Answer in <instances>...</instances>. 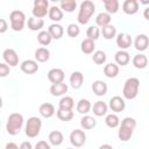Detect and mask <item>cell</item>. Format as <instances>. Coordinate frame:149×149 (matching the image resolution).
<instances>
[{
	"mask_svg": "<svg viewBox=\"0 0 149 149\" xmlns=\"http://www.w3.org/2000/svg\"><path fill=\"white\" fill-rule=\"evenodd\" d=\"M66 149H74V148H66Z\"/></svg>",
	"mask_w": 149,
	"mask_h": 149,
	"instance_id": "cell-51",
	"label": "cell"
},
{
	"mask_svg": "<svg viewBox=\"0 0 149 149\" xmlns=\"http://www.w3.org/2000/svg\"><path fill=\"white\" fill-rule=\"evenodd\" d=\"M101 33H102L104 38H106V40H112V38H114V37L116 36V28H115L113 24H108V26H106V27L102 28Z\"/></svg>",
	"mask_w": 149,
	"mask_h": 149,
	"instance_id": "cell-37",
	"label": "cell"
},
{
	"mask_svg": "<svg viewBox=\"0 0 149 149\" xmlns=\"http://www.w3.org/2000/svg\"><path fill=\"white\" fill-rule=\"evenodd\" d=\"M0 127H1V122H0Z\"/></svg>",
	"mask_w": 149,
	"mask_h": 149,
	"instance_id": "cell-52",
	"label": "cell"
},
{
	"mask_svg": "<svg viewBox=\"0 0 149 149\" xmlns=\"http://www.w3.org/2000/svg\"><path fill=\"white\" fill-rule=\"evenodd\" d=\"M19 149H33V146H31L30 142H28V141H23V142L20 144Z\"/></svg>",
	"mask_w": 149,
	"mask_h": 149,
	"instance_id": "cell-46",
	"label": "cell"
},
{
	"mask_svg": "<svg viewBox=\"0 0 149 149\" xmlns=\"http://www.w3.org/2000/svg\"><path fill=\"white\" fill-rule=\"evenodd\" d=\"M1 107H2V98L0 97V109H1Z\"/></svg>",
	"mask_w": 149,
	"mask_h": 149,
	"instance_id": "cell-50",
	"label": "cell"
},
{
	"mask_svg": "<svg viewBox=\"0 0 149 149\" xmlns=\"http://www.w3.org/2000/svg\"><path fill=\"white\" fill-rule=\"evenodd\" d=\"M51 41H52V38H51L50 34L48 33V30H41L37 34V42L41 45H49L51 43Z\"/></svg>",
	"mask_w": 149,
	"mask_h": 149,
	"instance_id": "cell-35",
	"label": "cell"
},
{
	"mask_svg": "<svg viewBox=\"0 0 149 149\" xmlns=\"http://www.w3.org/2000/svg\"><path fill=\"white\" fill-rule=\"evenodd\" d=\"M68 85L63 81V83H58V84H52L50 86V93L54 95V97H59V95H63L68 92Z\"/></svg>",
	"mask_w": 149,
	"mask_h": 149,
	"instance_id": "cell-21",
	"label": "cell"
},
{
	"mask_svg": "<svg viewBox=\"0 0 149 149\" xmlns=\"http://www.w3.org/2000/svg\"><path fill=\"white\" fill-rule=\"evenodd\" d=\"M109 108L115 112V113H119V112H122L125 108H126V102L123 100V98L119 97V95H114L109 99Z\"/></svg>",
	"mask_w": 149,
	"mask_h": 149,
	"instance_id": "cell-13",
	"label": "cell"
},
{
	"mask_svg": "<svg viewBox=\"0 0 149 149\" xmlns=\"http://www.w3.org/2000/svg\"><path fill=\"white\" fill-rule=\"evenodd\" d=\"M114 59H115V64H116L118 66H119V65L125 66V65H127V64L129 63L130 56H129V54H128L126 50H119V51L115 52Z\"/></svg>",
	"mask_w": 149,
	"mask_h": 149,
	"instance_id": "cell-16",
	"label": "cell"
},
{
	"mask_svg": "<svg viewBox=\"0 0 149 149\" xmlns=\"http://www.w3.org/2000/svg\"><path fill=\"white\" fill-rule=\"evenodd\" d=\"M35 149H51V148L47 141H38L35 146Z\"/></svg>",
	"mask_w": 149,
	"mask_h": 149,
	"instance_id": "cell-44",
	"label": "cell"
},
{
	"mask_svg": "<svg viewBox=\"0 0 149 149\" xmlns=\"http://www.w3.org/2000/svg\"><path fill=\"white\" fill-rule=\"evenodd\" d=\"M20 69L26 74H33V73L38 71V64L34 59H26V61H23L21 63Z\"/></svg>",
	"mask_w": 149,
	"mask_h": 149,
	"instance_id": "cell-11",
	"label": "cell"
},
{
	"mask_svg": "<svg viewBox=\"0 0 149 149\" xmlns=\"http://www.w3.org/2000/svg\"><path fill=\"white\" fill-rule=\"evenodd\" d=\"M2 57H3L5 63L8 66H16V65H19V56H17V52L14 49H12V48L5 49L3 52H2Z\"/></svg>",
	"mask_w": 149,
	"mask_h": 149,
	"instance_id": "cell-9",
	"label": "cell"
},
{
	"mask_svg": "<svg viewBox=\"0 0 149 149\" xmlns=\"http://www.w3.org/2000/svg\"><path fill=\"white\" fill-rule=\"evenodd\" d=\"M8 29V23L5 19H0V34L6 33Z\"/></svg>",
	"mask_w": 149,
	"mask_h": 149,
	"instance_id": "cell-45",
	"label": "cell"
},
{
	"mask_svg": "<svg viewBox=\"0 0 149 149\" xmlns=\"http://www.w3.org/2000/svg\"><path fill=\"white\" fill-rule=\"evenodd\" d=\"M48 33L50 34V36H51L52 40H59V38H62V36L64 34V29H63V27L61 24L52 23V24L49 26Z\"/></svg>",
	"mask_w": 149,
	"mask_h": 149,
	"instance_id": "cell-18",
	"label": "cell"
},
{
	"mask_svg": "<svg viewBox=\"0 0 149 149\" xmlns=\"http://www.w3.org/2000/svg\"><path fill=\"white\" fill-rule=\"evenodd\" d=\"M70 142L74 148H80L86 142V134L81 129H74L70 133Z\"/></svg>",
	"mask_w": 149,
	"mask_h": 149,
	"instance_id": "cell-8",
	"label": "cell"
},
{
	"mask_svg": "<svg viewBox=\"0 0 149 149\" xmlns=\"http://www.w3.org/2000/svg\"><path fill=\"white\" fill-rule=\"evenodd\" d=\"M31 12H33V16L36 19H43L44 16H47L49 12L48 0H35Z\"/></svg>",
	"mask_w": 149,
	"mask_h": 149,
	"instance_id": "cell-7",
	"label": "cell"
},
{
	"mask_svg": "<svg viewBox=\"0 0 149 149\" xmlns=\"http://www.w3.org/2000/svg\"><path fill=\"white\" fill-rule=\"evenodd\" d=\"M148 10H149V8H146V9H144V19H146V20H149V16H148Z\"/></svg>",
	"mask_w": 149,
	"mask_h": 149,
	"instance_id": "cell-49",
	"label": "cell"
},
{
	"mask_svg": "<svg viewBox=\"0 0 149 149\" xmlns=\"http://www.w3.org/2000/svg\"><path fill=\"white\" fill-rule=\"evenodd\" d=\"M94 48H95V44H94V41L92 40H88V38H85L83 42H81V45H80V49L84 54L86 55H90L94 51Z\"/></svg>",
	"mask_w": 149,
	"mask_h": 149,
	"instance_id": "cell-36",
	"label": "cell"
},
{
	"mask_svg": "<svg viewBox=\"0 0 149 149\" xmlns=\"http://www.w3.org/2000/svg\"><path fill=\"white\" fill-rule=\"evenodd\" d=\"M59 8L62 9V12H66V13H72L76 8H77V1L76 0H62L59 2Z\"/></svg>",
	"mask_w": 149,
	"mask_h": 149,
	"instance_id": "cell-32",
	"label": "cell"
},
{
	"mask_svg": "<svg viewBox=\"0 0 149 149\" xmlns=\"http://www.w3.org/2000/svg\"><path fill=\"white\" fill-rule=\"evenodd\" d=\"M65 78L64 71L59 68H54L51 70H49L48 72V79L50 83L52 84H58V83H63Z\"/></svg>",
	"mask_w": 149,
	"mask_h": 149,
	"instance_id": "cell-10",
	"label": "cell"
},
{
	"mask_svg": "<svg viewBox=\"0 0 149 149\" xmlns=\"http://www.w3.org/2000/svg\"><path fill=\"white\" fill-rule=\"evenodd\" d=\"M148 44H149V38L146 34H140L135 37V41H134V47L136 50L139 51H144L147 50L148 48Z\"/></svg>",
	"mask_w": 149,
	"mask_h": 149,
	"instance_id": "cell-15",
	"label": "cell"
},
{
	"mask_svg": "<svg viewBox=\"0 0 149 149\" xmlns=\"http://www.w3.org/2000/svg\"><path fill=\"white\" fill-rule=\"evenodd\" d=\"M84 81V74L80 71H73L70 76V84L73 88H80Z\"/></svg>",
	"mask_w": 149,
	"mask_h": 149,
	"instance_id": "cell-19",
	"label": "cell"
},
{
	"mask_svg": "<svg viewBox=\"0 0 149 149\" xmlns=\"http://www.w3.org/2000/svg\"><path fill=\"white\" fill-rule=\"evenodd\" d=\"M122 10L128 15H134L139 10V2L136 0H126L122 3Z\"/></svg>",
	"mask_w": 149,
	"mask_h": 149,
	"instance_id": "cell-14",
	"label": "cell"
},
{
	"mask_svg": "<svg viewBox=\"0 0 149 149\" xmlns=\"http://www.w3.org/2000/svg\"><path fill=\"white\" fill-rule=\"evenodd\" d=\"M107 109H108V107H107L106 102H104V101H101V100L94 102V105H93V107H92L93 114H94L95 116H104V115H106V114H107Z\"/></svg>",
	"mask_w": 149,
	"mask_h": 149,
	"instance_id": "cell-24",
	"label": "cell"
},
{
	"mask_svg": "<svg viewBox=\"0 0 149 149\" xmlns=\"http://www.w3.org/2000/svg\"><path fill=\"white\" fill-rule=\"evenodd\" d=\"M74 106V100L72 97L65 95L59 100V108L61 109H68V111H72Z\"/></svg>",
	"mask_w": 149,
	"mask_h": 149,
	"instance_id": "cell-34",
	"label": "cell"
},
{
	"mask_svg": "<svg viewBox=\"0 0 149 149\" xmlns=\"http://www.w3.org/2000/svg\"><path fill=\"white\" fill-rule=\"evenodd\" d=\"M86 36L88 40H92V41H95L99 38L100 36V29L97 27V26H91L87 28L86 30Z\"/></svg>",
	"mask_w": 149,
	"mask_h": 149,
	"instance_id": "cell-40",
	"label": "cell"
},
{
	"mask_svg": "<svg viewBox=\"0 0 149 149\" xmlns=\"http://www.w3.org/2000/svg\"><path fill=\"white\" fill-rule=\"evenodd\" d=\"M27 26L31 31H37L44 27V21H43V19H36V17L31 16L28 19Z\"/></svg>",
	"mask_w": 149,
	"mask_h": 149,
	"instance_id": "cell-25",
	"label": "cell"
},
{
	"mask_svg": "<svg viewBox=\"0 0 149 149\" xmlns=\"http://www.w3.org/2000/svg\"><path fill=\"white\" fill-rule=\"evenodd\" d=\"M104 74L107 78H115L119 74V66L115 63H108L104 68Z\"/></svg>",
	"mask_w": 149,
	"mask_h": 149,
	"instance_id": "cell-28",
	"label": "cell"
},
{
	"mask_svg": "<svg viewBox=\"0 0 149 149\" xmlns=\"http://www.w3.org/2000/svg\"><path fill=\"white\" fill-rule=\"evenodd\" d=\"M104 6H105V9H106V13L107 14H115L118 13L119 10V1L118 0H104Z\"/></svg>",
	"mask_w": 149,
	"mask_h": 149,
	"instance_id": "cell-30",
	"label": "cell"
},
{
	"mask_svg": "<svg viewBox=\"0 0 149 149\" xmlns=\"http://www.w3.org/2000/svg\"><path fill=\"white\" fill-rule=\"evenodd\" d=\"M95 23H97V27H101V28L111 24V15L107 14L106 12L99 13L95 17Z\"/></svg>",
	"mask_w": 149,
	"mask_h": 149,
	"instance_id": "cell-31",
	"label": "cell"
},
{
	"mask_svg": "<svg viewBox=\"0 0 149 149\" xmlns=\"http://www.w3.org/2000/svg\"><path fill=\"white\" fill-rule=\"evenodd\" d=\"M133 43V40L129 34L126 33H120L116 35V45L120 48V50H126L128 49Z\"/></svg>",
	"mask_w": 149,
	"mask_h": 149,
	"instance_id": "cell-12",
	"label": "cell"
},
{
	"mask_svg": "<svg viewBox=\"0 0 149 149\" xmlns=\"http://www.w3.org/2000/svg\"><path fill=\"white\" fill-rule=\"evenodd\" d=\"M48 15H49L50 20L54 21V22H56V23L63 19V12H62V9L58 6H51L49 8Z\"/></svg>",
	"mask_w": 149,
	"mask_h": 149,
	"instance_id": "cell-26",
	"label": "cell"
},
{
	"mask_svg": "<svg viewBox=\"0 0 149 149\" xmlns=\"http://www.w3.org/2000/svg\"><path fill=\"white\" fill-rule=\"evenodd\" d=\"M107 88H108L107 87V84L105 81H102V80H95L92 84V91L98 97L105 95L107 93Z\"/></svg>",
	"mask_w": 149,
	"mask_h": 149,
	"instance_id": "cell-17",
	"label": "cell"
},
{
	"mask_svg": "<svg viewBox=\"0 0 149 149\" xmlns=\"http://www.w3.org/2000/svg\"><path fill=\"white\" fill-rule=\"evenodd\" d=\"M5 149H19V146L16 143H14V142H9V143L6 144Z\"/></svg>",
	"mask_w": 149,
	"mask_h": 149,
	"instance_id": "cell-47",
	"label": "cell"
},
{
	"mask_svg": "<svg viewBox=\"0 0 149 149\" xmlns=\"http://www.w3.org/2000/svg\"><path fill=\"white\" fill-rule=\"evenodd\" d=\"M76 108H77V112L78 113H80V114H87L90 112V109H91V102L87 99H80L77 102Z\"/></svg>",
	"mask_w": 149,
	"mask_h": 149,
	"instance_id": "cell-33",
	"label": "cell"
},
{
	"mask_svg": "<svg viewBox=\"0 0 149 149\" xmlns=\"http://www.w3.org/2000/svg\"><path fill=\"white\" fill-rule=\"evenodd\" d=\"M99 149H113V147H112L111 144L105 143V144H101V146L99 147Z\"/></svg>",
	"mask_w": 149,
	"mask_h": 149,
	"instance_id": "cell-48",
	"label": "cell"
},
{
	"mask_svg": "<svg viewBox=\"0 0 149 149\" xmlns=\"http://www.w3.org/2000/svg\"><path fill=\"white\" fill-rule=\"evenodd\" d=\"M9 66L6 64V63H0V77L3 78V77H7L9 74Z\"/></svg>",
	"mask_w": 149,
	"mask_h": 149,
	"instance_id": "cell-43",
	"label": "cell"
},
{
	"mask_svg": "<svg viewBox=\"0 0 149 149\" xmlns=\"http://www.w3.org/2000/svg\"><path fill=\"white\" fill-rule=\"evenodd\" d=\"M139 87H140V80L135 77H130L125 81L123 88H122V95L125 99L133 100L137 97L139 93Z\"/></svg>",
	"mask_w": 149,
	"mask_h": 149,
	"instance_id": "cell-4",
	"label": "cell"
},
{
	"mask_svg": "<svg viewBox=\"0 0 149 149\" xmlns=\"http://www.w3.org/2000/svg\"><path fill=\"white\" fill-rule=\"evenodd\" d=\"M41 128H42V121L40 118L37 116H30L26 123V135L28 137H36L40 132H41Z\"/></svg>",
	"mask_w": 149,
	"mask_h": 149,
	"instance_id": "cell-6",
	"label": "cell"
},
{
	"mask_svg": "<svg viewBox=\"0 0 149 149\" xmlns=\"http://www.w3.org/2000/svg\"><path fill=\"white\" fill-rule=\"evenodd\" d=\"M9 21H10V28L14 31H21L24 28L26 24V15L22 10H13L9 14Z\"/></svg>",
	"mask_w": 149,
	"mask_h": 149,
	"instance_id": "cell-5",
	"label": "cell"
},
{
	"mask_svg": "<svg viewBox=\"0 0 149 149\" xmlns=\"http://www.w3.org/2000/svg\"><path fill=\"white\" fill-rule=\"evenodd\" d=\"M49 58H50V51L47 48L41 47V48L35 50V59H36V62L44 63V62H48Z\"/></svg>",
	"mask_w": 149,
	"mask_h": 149,
	"instance_id": "cell-23",
	"label": "cell"
},
{
	"mask_svg": "<svg viewBox=\"0 0 149 149\" xmlns=\"http://www.w3.org/2000/svg\"><path fill=\"white\" fill-rule=\"evenodd\" d=\"M95 12V5L90 1V0H85L80 3L79 6V12L77 15V21L80 24H86L90 19L92 17V15Z\"/></svg>",
	"mask_w": 149,
	"mask_h": 149,
	"instance_id": "cell-2",
	"label": "cell"
},
{
	"mask_svg": "<svg viewBox=\"0 0 149 149\" xmlns=\"http://www.w3.org/2000/svg\"><path fill=\"white\" fill-rule=\"evenodd\" d=\"M38 112H40V114H41L43 118L49 119V118L54 116V114H55V107H54V105L50 104V102H44V104H42V105L40 106Z\"/></svg>",
	"mask_w": 149,
	"mask_h": 149,
	"instance_id": "cell-22",
	"label": "cell"
},
{
	"mask_svg": "<svg viewBox=\"0 0 149 149\" xmlns=\"http://www.w3.org/2000/svg\"><path fill=\"white\" fill-rule=\"evenodd\" d=\"M80 126H81L83 129L90 130V129H92L97 126V120L91 115H84L80 119Z\"/></svg>",
	"mask_w": 149,
	"mask_h": 149,
	"instance_id": "cell-29",
	"label": "cell"
},
{
	"mask_svg": "<svg viewBox=\"0 0 149 149\" xmlns=\"http://www.w3.org/2000/svg\"><path fill=\"white\" fill-rule=\"evenodd\" d=\"M133 65L136 68V69H144L147 68V64H148V58L146 55L143 54H137L133 57Z\"/></svg>",
	"mask_w": 149,
	"mask_h": 149,
	"instance_id": "cell-27",
	"label": "cell"
},
{
	"mask_svg": "<svg viewBox=\"0 0 149 149\" xmlns=\"http://www.w3.org/2000/svg\"><path fill=\"white\" fill-rule=\"evenodd\" d=\"M48 140H49V143L55 146V147H58L63 143L64 141V136L62 134V132L59 130H52L49 133V136H48Z\"/></svg>",
	"mask_w": 149,
	"mask_h": 149,
	"instance_id": "cell-20",
	"label": "cell"
},
{
	"mask_svg": "<svg viewBox=\"0 0 149 149\" xmlns=\"http://www.w3.org/2000/svg\"><path fill=\"white\" fill-rule=\"evenodd\" d=\"M66 34H68V36L74 38V37H77V36L80 34V29H79V27H78L77 24L70 23V24L68 26V28H66Z\"/></svg>",
	"mask_w": 149,
	"mask_h": 149,
	"instance_id": "cell-42",
	"label": "cell"
},
{
	"mask_svg": "<svg viewBox=\"0 0 149 149\" xmlns=\"http://www.w3.org/2000/svg\"><path fill=\"white\" fill-rule=\"evenodd\" d=\"M105 123L107 127L109 128H116L119 125H120V119L116 114H108L106 115V119H105Z\"/></svg>",
	"mask_w": 149,
	"mask_h": 149,
	"instance_id": "cell-38",
	"label": "cell"
},
{
	"mask_svg": "<svg viewBox=\"0 0 149 149\" xmlns=\"http://www.w3.org/2000/svg\"><path fill=\"white\" fill-rule=\"evenodd\" d=\"M92 59H93V62H94L95 64L101 65V64H104V63L106 62L107 57H106L105 51H102V50H97V51H94V52H93Z\"/></svg>",
	"mask_w": 149,
	"mask_h": 149,
	"instance_id": "cell-41",
	"label": "cell"
},
{
	"mask_svg": "<svg viewBox=\"0 0 149 149\" xmlns=\"http://www.w3.org/2000/svg\"><path fill=\"white\" fill-rule=\"evenodd\" d=\"M136 128V121L134 118L127 116L121 121L119 132H118V136L120 139V141L122 142H127L130 140V137L133 136L134 129Z\"/></svg>",
	"mask_w": 149,
	"mask_h": 149,
	"instance_id": "cell-1",
	"label": "cell"
},
{
	"mask_svg": "<svg viewBox=\"0 0 149 149\" xmlns=\"http://www.w3.org/2000/svg\"><path fill=\"white\" fill-rule=\"evenodd\" d=\"M56 114H57V118L61 121H65V122L72 120V118H73V112L72 111H68V109H61V108H58Z\"/></svg>",
	"mask_w": 149,
	"mask_h": 149,
	"instance_id": "cell-39",
	"label": "cell"
},
{
	"mask_svg": "<svg viewBox=\"0 0 149 149\" xmlns=\"http://www.w3.org/2000/svg\"><path fill=\"white\" fill-rule=\"evenodd\" d=\"M23 115L20 113H12L9 114L7 122H6V130L9 135H17L23 126Z\"/></svg>",
	"mask_w": 149,
	"mask_h": 149,
	"instance_id": "cell-3",
	"label": "cell"
}]
</instances>
